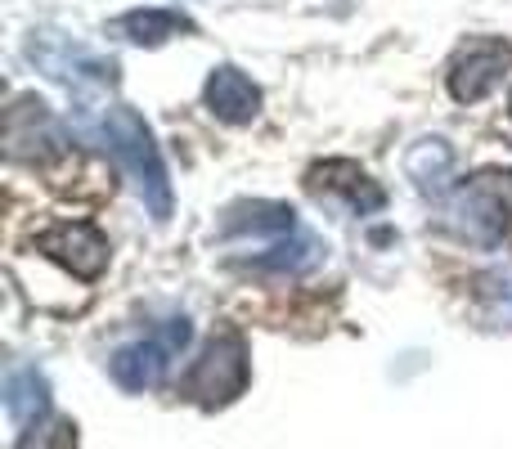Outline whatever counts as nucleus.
<instances>
[{
	"instance_id": "5",
	"label": "nucleus",
	"mask_w": 512,
	"mask_h": 449,
	"mask_svg": "<svg viewBox=\"0 0 512 449\" xmlns=\"http://www.w3.org/2000/svg\"><path fill=\"white\" fill-rule=\"evenodd\" d=\"M508 68H512V45L495 41V36H481L468 50H459V59L450 63V95L459 104H477L504 81Z\"/></svg>"
},
{
	"instance_id": "14",
	"label": "nucleus",
	"mask_w": 512,
	"mask_h": 449,
	"mask_svg": "<svg viewBox=\"0 0 512 449\" xmlns=\"http://www.w3.org/2000/svg\"><path fill=\"white\" fill-rule=\"evenodd\" d=\"M477 315L486 328H512V265L477 274Z\"/></svg>"
},
{
	"instance_id": "12",
	"label": "nucleus",
	"mask_w": 512,
	"mask_h": 449,
	"mask_svg": "<svg viewBox=\"0 0 512 449\" xmlns=\"http://www.w3.org/2000/svg\"><path fill=\"white\" fill-rule=\"evenodd\" d=\"M113 32L135 45H162L167 36L189 32V18L176 14V9H131V14H122L113 23Z\"/></svg>"
},
{
	"instance_id": "10",
	"label": "nucleus",
	"mask_w": 512,
	"mask_h": 449,
	"mask_svg": "<svg viewBox=\"0 0 512 449\" xmlns=\"http://www.w3.org/2000/svg\"><path fill=\"white\" fill-rule=\"evenodd\" d=\"M292 229H297V212L288 203H239L225 216V238H265V243H274Z\"/></svg>"
},
{
	"instance_id": "9",
	"label": "nucleus",
	"mask_w": 512,
	"mask_h": 449,
	"mask_svg": "<svg viewBox=\"0 0 512 449\" xmlns=\"http://www.w3.org/2000/svg\"><path fill=\"white\" fill-rule=\"evenodd\" d=\"M5 414L18 432L36 427L50 414V382L36 364H18V369L5 373Z\"/></svg>"
},
{
	"instance_id": "1",
	"label": "nucleus",
	"mask_w": 512,
	"mask_h": 449,
	"mask_svg": "<svg viewBox=\"0 0 512 449\" xmlns=\"http://www.w3.org/2000/svg\"><path fill=\"white\" fill-rule=\"evenodd\" d=\"M104 144L117 158V167L135 180L144 207H149L153 221H167L171 216V180H167V162H162L153 131L140 113L131 108H108L104 113Z\"/></svg>"
},
{
	"instance_id": "2",
	"label": "nucleus",
	"mask_w": 512,
	"mask_h": 449,
	"mask_svg": "<svg viewBox=\"0 0 512 449\" xmlns=\"http://www.w3.org/2000/svg\"><path fill=\"white\" fill-rule=\"evenodd\" d=\"M450 229L477 247H499L512 234V176L481 171L450 198Z\"/></svg>"
},
{
	"instance_id": "11",
	"label": "nucleus",
	"mask_w": 512,
	"mask_h": 449,
	"mask_svg": "<svg viewBox=\"0 0 512 449\" xmlns=\"http://www.w3.org/2000/svg\"><path fill=\"white\" fill-rule=\"evenodd\" d=\"M324 261V247H319V238L301 234V229H292V234L274 238L270 247H265L261 256H256V270H270V274H306L315 270V265Z\"/></svg>"
},
{
	"instance_id": "6",
	"label": "nucleus",
	"mask_w": 512,
	"mask_h": 449,
	"mask_svg": "<svg viewBox=\"0 0 512 449\" xmlns=\"http://www.w3.org/2000/svg\"><path fill=\"white\" fill-rule=\"evenodd\" d=\"M36 247L59 265H68L77 279H99L108 265V238L95 225H54L36 238Z\"/></svg>"
},
{
	"instance_id": "7",
	"label": "nucleus",
	"mask_w": 512,
	"mask_h": 449,
	"mask_svg": "<svg viewBox=\"0 0 512 449\" xmlns=\"http://www.w3.org/2000/svg\"><path fill=\"white\" fill-rule=\"evenodd\" d=\"M306 185H310V194H319V198H346V207L360 216L378 212V207L387 203V194H382L355 162H324V167L310 171Z\"/></svg>"
},
{
	"instance_id": "4",
	"label": "nucleus",
	"mask_w": 512,
	"mask_h": 449,
	"mask_svg": "<svg viewBox=\"0 0 512 449\" xmlns=\"http://www.w3.org/2000/svg\"><path fill=\"white\" fill-rule=\"evenodd\" d=\"M189 342V319H167V324H158L149 337H140V342L122 346V351L113 355V378L117 387L126 391H153L162 378H167L171 360H176L180 351H185Z\"/></svg>"
},
{
	"instance_id": "3",
	"label": "nucleus",
	"mask_w": 512,
	"mask_h": 449,
	"mask_svg": "<svg viewBox=\"0 0 512 449\" xmlns=\"http://www.w3.org/2000/svg\"><path fill=\"white\" fill-rule=\"evenodd\" d=\"M248 378H252L248 342L239 333H216L194 360V369L185 373V396L203 409H221L248 391Z\"/></svg>"
},
{
	"instance_id": "8",
	"label": "nucleus",
	"mask_w": 512,
	"mask_h": 449,
	"mask_svg": "<svg viewBox=\"0 0 512 449\" xmlns=\"http://www.w3.org/2000/svg\"><path fill=\"white\" fill-rule=\"evenodd\" d=\"M203 99H207V108L230 126H243L261 113V90L252 86V77H243L230 63L212 68V77H207V86H203Z\"/></svg>"
},
{
	"instance_id": "13",
	"label": "nucleus",
	"mask_w": 512,
	"mask_h": 449,
	"mask_svg": "<svg viewBox=\"0 0 512 449\" xmlns=\"http://www.w3.org/2000/svg\"><path fill=\"white\" fill-rule=\"evenodd\" d=\"M405 171H409V180H414L423 194H441L445 180H450V171H454V149L445 140L414 144L409 158H405Z\"/></svg>"
}]
</instances>
